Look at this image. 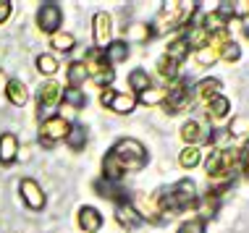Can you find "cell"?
I'll list each match as a JSON object with an SVG mask.
<instances>
[{
  "mask_svg": "<svg viewBox=\"0 0 249 233\" xmlns=\"http://www.w3.org/2000/svg\"><path fill=\"white\" fill-rule=\"evenodd\" d=\"M155 204L160 207V212H181V210H192L197 204V186L192 178H181L171 191H160L155 197Z\"/></svg>",
  "mask_w": 249,
  "mask_h": 233,
  "instance_id": "6da1fadb",
  "label": "cell"
},
{
  "mask_svg": "<svg viewBox=\"0 0 249 233\" xmlns=\"http://www.w3.org/2000/svg\"><path fill=\"white\" fill-rule=\"evenodd\" d=\"M210 181H231L233 173L241 170V152L239 150H215L205 163Z\"/></svg>",
  "mask_w": 249,
  "mask_h": 233,
  "instance_id": "7a4b0ae2",
  "label": "cell"
},
{
  "mask_svg": "<svg viewBox=\"0 0 249 233\" xmlns=\"http://www.w3.org/2000/svg\"><path fill=\"white\" fill-rule=\"evenodd\" d=\"M110 155L124 173L126 170H142L147 165V150H144L142 142H137V139H118V142L113 144Z\"/></svg>",
  "mask_w": 249,
  "mask_h": 233,
  "instance_id": "3957f363",
  "label": "cell"
},
{
  "mask_svg": "<svg viewBox=\"0 0 249 233\" xmlns=\"http://www.w3.org/2000/svg\"><path fill=\"white\" fill-rule=\"evenodd\" d=\"M197 3H163V11H160L158 21H155V34H163L168 29H178L181 24H186V18L194 13Z\"/></svg>",
  "mask_w": 249,
  "mask_h": 233,
  "instance_id": "277c9868",
  "label": "cell"
},
{
  "mask_svg": "<svg viewBox=\"0 0 249 233\" xmlns=\"http://www.w3.org/2000/svg\"><path fill=\"white\" fill-rule=\"evenodd\" d=\"M84 66H87V76H89L95 84H100V86H107L113 79H116V71H113L110 63H107L105 50H97V48H95L89 55H87Z\"/></svg>",
  "mask_w": 249,
  "mask_h": 233,
  "instance_id": "5b68a950",
  "label": "cell"
},
{
  "mask_svg": "<svg viewBox=\"0 0 249 233\" xmlns=\"http://www.w3.org/2000/svg\"><path fill=\"white\" fill-rule=\"evenodd\" d=\"M69 129H71V123L60 116L45 118L42 126H39V139H42V144H55L60 139L69 136Z\"/></svg>",
  "mask_w": 249,
  "mask_h": 233,
  "instance_id": "8992f818",
  "label": "cell"
},
{
  "mask_svg": "<svg viewBox=\"0 0 249 233\" xmlns=\"http://www.w3.org/2000/svg\"><path fill=\"white\" fill-rule=\"evenodd\" d=\"M60 18H63V11H60L58 3H42L37 11V24L45 34H55L58 26H60Z\"/></svg>",
  "mask_w": 249,
  "mask_h": 233,
  "instance_id": "52a82bcc",
  "label": "cell"
},
{
  "mask_svg": "<svg viewBox=\"0 0 249 233\" xmlns=\"http://www.w3.org/2000/svg\"><path fill=\"white\" fill-rule=\"evenodd\" d=\"M63 100V89H60L58 82H45L39 86V95H37V105H39V116L45 118V113L50 108H55V105Z\"/></svg>",
  "mask_w": 249,
  "mask_h": 233,
  "instance_id": "ba28073f",
  "label": "cell"
},
{
  "mask_svg": "<svg viewBox=\"0 0 249 233\" xmlns=\"http://www.w3.org/2000/svg\"><path fill=\"white\" fill-rule=\"evenodd\" d=\"M92 24H95V45H97V50H105L107 45L113 42V18L100 11V13H95Z\"/></svg>",
  "mask_w": 249,
  "mask_h": 233,
  "instance_id": "9c48e42d",
  "label": "cell"
},
{
  "mask_svg": "<svg viewBox=\"0 0 249 233\" xmlns=\"http://www.w3.org/2000/svg\"><path fill=\"white\" fill-rule=\"evenodd\" d=\"M186 102H189V84L186 82H178V84H173L171 89H165V108H168V113L184 110Z\"/></svg>",
  "mask_w": 249,
  "mask_h": 233,
  "instance_id": "30bf717a",
  "label": "cell"
},
{
  "mask_svg": "<svg viewBox=\"0 0 249 233\" xmlns=\"http://www.w3.org/2000/svg\"><path fill=\"white\" fill-rule=\"evenodd\" d=\"M18 189H21V199L29 210H42L45 207V194H42V189H39L37 181L24 178V181L18 183Z\"/></svg>",
  "mask_w": 249,
  "mask_h": 233,
  "instance_id": "8fae6325",
  "label": "cell"
},
{
  "mask_svg": "<svg viewBox=\"0 0 249 233\" xmlns=\"http://www.w3.org/2000/svg\"><path fill=\"white\" fill-rule=\"evenodd\" d=\"M116 220L124 225V228H137L139 223H142V215L137 212L131 202H118L116 204Z\"/></svg>",
  "mask_w": 249,
  "mask_h": 233,
  "instance_id": "7c38bea8",
  "label": "cell"
},
{
  "mask_svg": "<svg viewBox=\"0 0 249 233\" xmlns=\"http://www.w3.org/2000/svg\"><path fill=\"white\" fill-rule=\"evenodd\" d=\"M181 139L186 142V147H199V142H205L207 134H205V126L199 121H186L181 126Z\"/></svg>",
  "mask_w": 249,
  "mask_h": 233,
  "instance_id": "4fadbf2b",
  "label": "cell"
},
{
  "mask_svg": "<svg viewBox=\"0 0 249 233\" xmlns=\"http://www.w3.org/2000/svg\"><path fill=\"white\" fill-rule=\"evenodd\" d=\"M95 191H97L100 197H105V199H116V202H129L126 191L121 189L116 181H107V178H100V181L95 183Z\"/></svg>",
  "mask_w": 249,
  "mask_h": 233,
  "instance_id": "5bb4252c",
  "label": "cell"
},
{
  "mask_svg": "<svg viewBox=\"0 0 249 233\" xmlns=\"http://www.w3.org/2000/svg\"><path fill=\"white\" fill-rule=\"evenodd\" d=\"M18 155V139L13 134H0V163L11 165Z\"/></svg>",
  "mask_w": 249,
  "mask_h": 233,
  "instance_id": "9a60e30c",
  "label": "cell"
},
{
  "mask_svg": "<svg viewBox=\"0 0 249 233\" xmlns=\"http://www.w3.org/2000/svg\"><path fill=\"white\" fill-rule=\"evenodd\" d=\"M79 225H82L87 233H97L100 225H103V215H100L95 207H82L79 210Z\"/></svg>",
  "mask_w": 249,
  "mask_h": 233,
  "instance_id": "2e32d148",
  "label": "cell"
},
{
  "mask_svg": "<svg viewBox=\"0 0 249 233\" xmlns=\"http://www.w3.org/2000/svg\"><path fill=\"white\" fill-rule=\"evenodd\" d=\"M134 108H137V95H134V92H116V97H113V102H110L113 113L126 116V113H131Z\"/></svg>",
  "mask_w": 249,
  "mask_h": 233,
  "instance_id": "e0dca14e",
  "label": "cell"
},
{
  "mask_svg": "<svg viewBox=\"0 0 249 233\" xmlns=\"http://www.w3.org/2000/svg\"><path fill=\"white\" fill-rule=\"evenodd\" d=\"M5 95H8L11 105H16V108H24L29 95H26V86L18 82V79H8V84H5Z\"/></svg>",
  "mask_w": 249,
  "mask_h": 233,
  "instance_id": "ac0fdd59",
  "label": "cell"
},
{
  "mask_svg": "<svg viewBox=\"0 0 249 233\" xmlns=\"http://www.w3.org/2000/svg\"><path fill=\"white\" fill-rule=\"evenodd\" d=\"M194 207H197V212H199V220L205 223V220H210V217L215 215V210H218V197L210 191L207 197L197 199V204H194Z\"/></svg>",
  "mask_w": 249,
  "mask_h": 233,
  "instance_id": "d6986e66",
  "label": "cell"
},
{
  "mask_svg": "<svg viewBox=\"0 0 249 233\" xmlns=\"http://www.w3.org/2000/svg\"><path fill=\"white\" fill-rule=\"evenodd\" d=\"M194 89H197V97H199V100L210 102L213 97L220 95V82H218V79H202V82L194 86Z\"/></svg>",
  "mask_w": 249,
  "mask_h": 233,
  "instance_id": "ffe728a7",
  "label": "cell"
},
{
  "mask_svg": "<svg viewBox=\"0 0 249 233\" xmlns=\"http://www.w3.org/2000/svg\"><path fill=\"white\" fill-rule=\"evenodd\" d=\"M105 58H107V63H121V61H126L129 58V45L126 42H121V39H116V42H110L105 48Z\"/></svg>",
  "mask_w": 249,
  "mask_h": 233,
  "instance_id": "44dd1931",
  "label": "cell"
},
{
  "mask_svg": "<svg viewBox=\"0 0 249 233\" xmlns=\"http://www.w3.org/2000/svg\"><path fill=\"white\" fill-rule=\"evenodd\" d=\"M129 86H131L134 92H139V95H142L144 89H150V86H152L150 74H147L144 68H134L131 74H129Z\"/></svg>",
  "mask_w": 249,
  "mask_h": 233,
  "instance_id": "7402d4cb",
  "label": "cell"
},
{
  "mask_svg": "<svg viewBox=\"0 0 249 233\" xmlns=\"http://www.w3.org/2000/svg\"><path fill=\"white\" fill-rule=\"evenodd\" d=\"M66 142H69V147H71V150H76V152H79V150H84V144H87V129H84V126H79V123H71Z\"/></svg>",
  "mask_w": 249,
  "mask_h": 233,
  "instance_id": "603a6c76",
  "label": "cell"
},
{
  "mask_svg": "<svg viewBox=\"0 0 249 233\" xmlns=\"http://www.w3.org/2000/svg\"><path fill=\"white\" fill-rule=\"evenodd\" d=\"M207 108H210V116L215 118V121H223V118L228 116V110H231V102H228L223 95H218V97H213L210 102H207Z\"/></svg>",
  "mask_w": 249,
  "mask_h": 233,
  "instance_id": "cb8c5ba5",
  "label": "cell"
},
{
  "mask_svg": "<svg viewBox=\"0 0 249 233\" xmlns=\"http://www.w3.org/2000/svg\"><path fill=\"white\" fill-rule=\"evenodd\" d=\"M168 58H173L176 63H181L186 55H189V42H186V37H178V39H173L171 45H168V52H165Z\"/></svg>",
  "mask_w": 249,
  "mask_h": 233,
  "instance_id": "d4e9b609",
  "label": "cell"
},
{
  "mask_svg": "<svg viewBox=\"0 0 249 233\" xmlns=\"http://www.w3.org/2000/svg\"><path fill=\"white\" fill-rule=\"evenodd\" d=\"M199 160H202L199 147H184V150H181V155H178L181 168H194V165H199Z\"/></svg>",
  "mask_w": 249,
  "mask_h": 233,
  "instance_id": "484cf974",
  "label": "cell"
},
{
  "mask_svg": "<svg viewBox=\"0 0 249 233\" xmlns=\"http://www.w3.org/2000/svg\"><path fill=\"white\" fill-rule=\"evenodd\" d=\"M73 45H76V39H73V34H69V32H55V34H53V48L60 50V52H71Z\"/></svg>",
  "mask_w": 249,
  "mask_h": 233,
  "instance_id": "4316f807",
  "label": "cell"
},
{
  "mask_svg": "<svg viewBox=\"0 0 249 233\" xmlns=\"http://www.w3.org/2000/svg\"><path fill=\"white\" fill-rule=\"evenodd\" d=\"M87 82V66L84 63H71L69 66V86H82Z\"/></svg>",
  "mask_w": 249,
  "mask_h": 233,
  "instance_id": "83f0119b",
  "label": "cell"
},
{
  "mask_svg": "<svg viewBox=\"0 0 249 233\" xmlns=\"http://www.w3.org/2000/svg\"><path fill=\"white\" fill-rule=\"evenodd\" d=\"M178 66H181V63H176L173 58L163 55V58L158 61V71H160V76H163V79H176V76H178Z\"/></svg>",
  "mask_w": 249,
  "mask_h": 233,
  "instance_id": "f1b7e54d",
  "label": "cell"
},
{
  "mask_svg": "<svg viewBox=\"0 0 249 233\" xmlns=\"http://www.w3.org/2000/svg\"><path fill=\"white\" fill-rule=\"evenodd\" d=\"M63 100H66V105H71V108H84L87 105V95L79 86H69V89L63 92Z\"/></svg>",
  "mask_w": 249,
  "mask_h": 233,
  "instance_id": "f546056e",
  "label": "cell"
},
{
  "mask_svg": "<svg viewBox=\"0 0 249 233\" xmlns=\"http://www.w3.org/2000/svg\"><path fill=\"white\" fill-rule=\"evenodd\" d=\"M218 55L223 58V61L233 63V61H239V58H241V48H239L236 42H231V39H228L226 45H220V48H218Z\"/></svg>",
  "mask_w": 249,
  "mask_h": 233,
  "instance_id": "4dcf8cb0",
  "label": "cell"
},
{
  "mask_svg": "<svg viewBox=\"0 0 249 233\" xmlns=\"http://www.w3.org/2000/svg\"><path fill=\"white\" fill-rule=\"evenodd\" d=\"M126 34H129V39H134V42H144V39L152 37V29L144 26V24H134V26L126 29Z\"/></svg>",
  "mask_w": 249,
  "mask_h": 233,
  "instance_id": "1f68e13d",
  "label": "cell"
},
{
  "mask_svg": "<svg viewBox=\"0 0 249 233\" xmlns=\"http://www.w3.org/2000/svg\"><path fill=\"white\" fill-rule=\"evenodd\" d=\"M139 100H142L144 105H158V102H165V89H155V86H150V89H144L142 95H139Z\"/></svg>",
  "mask_w": 249,
  "mask_h": 233,
  "instance_id": "d6a6232c",
  "label": "cell"
},
{
  "mask_svg": "<svg viewBox=\"0 0 249 233\" xmlns=\"http://www.w3.org/2000/svg\"><path fill=\"white\" fill-rule=\"evenodd\" d=\"M37 71L39 74H48V76H53L58 71V61L53 55H39L37 58Z\"/></svg>",
  "mask_w": 249,
  "mask_h": 233,
  "instance_id": "836d02e7",
  "label": "cell"
},
{
  "mask_svg": "<svg viewBox=\"0 0 249 233\" xmlns=\"http://www.w3.org/2000/svg\"><path fill=\"white\" fill-rule=\"evenodd\" d=\"M218 48H213V45H205V48H199L197 50V61L202 63V66H210V63H215L218 61Z\"/></svg>",
  "mask_w": 249,
  "mask_h": 233,
  "instance_id": "e575fe53",
  "label": "cell"
},
{
  "mask_svg": "<svg viewBox=\"0 0 249 233\" xmlns=\"http://www.w3.org/2000/svg\"><path fill=\"white\" fill-rule=\"evenodd\" d=\"M176 233H205V223H202L199 217H194V220H186V223H181Z\"/></svg>",
  "mask_w": 249,
  "mask_h": 233,
  "instance_id": "d590c367",
  "label": "cell"
},
{
  "mask_svg": "<svg viewBox=\"0 0 249 233\" xmlns=\"http://www.w3.org/2000/svg\"><path fill=\"white\" fill-rule=\"evenodd\" d=\"M11 16V0H0V24L8 21Z\"/></svg>",
  "mask_w": 249,
  "mask_h": 233,
  "instance_id": "8d00e7d4",
  "label": "cell"
},
{
  "mask_svg": "<svg viewBox=\"0 0 249 233\" xmlns=\"http://www.w3.org/2000/svg\"><path fill=\"white\" fill-rule=\"evenodd\" d=\"M113 97H116V92H113V89H105V92H103V97H100V102H103L105 108H110Z\"/></svg>",
  "mask_w": 249,
  "mask_h": 233,
  "instance_id": "74e56055",
  "label": "cell"
},
{
  "mask_svg": "<svg viewBox=\"0 0 249 233\" xmlns=\"http://www.w3.org/2000/svg\"><path fill=\"white\" fill-rule=\"evenodd\" d=\"M241 170H244L247 176H249V160H247V163H241Z\"/></svg>",
  "mask_w": 249,
  "mask_h": 233,
  "instance_id": "f35d334b",
  "label": "cell"
}]
</instances>
